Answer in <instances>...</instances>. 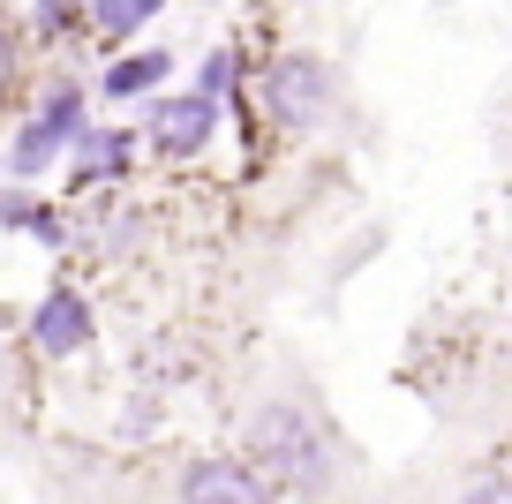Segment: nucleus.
I'll use <instances>...</instances> for the list:
<instances>
[{
  "label": "nucleus",
  "mask_w": 512,
  "mask_h": 504,
  "mask_svg": "<svg viewBox=\"0 0 512 504\" xmlns=\"http://www.w3.org/2000/svg\"><path fill=\"white\" fill-rule=\"evenodd\" d=\"M249 467L264 474L272 489L324 497V489H332V444H324V429L309 422L302 407H287V399H264V407L249 414Z\"/></svg>",
  "instance_id": "f257e3e1"
},
{
  "label": "nucleus",
  "mask_w": 512,
  "mask_h": 504,
  "mask_svg": "<svg viewBox=\"0 0 512 504\" xmlns=\"http://www.w3.org/2000/svg\"><path fill=\"white\" fill-rule=\"evenodd\" d=\"M264 106H272L279 128H317L332 113V68L317 53H279L264 68Z\"/></svg>",
  "instance_id": "f03ea898"
},
{
  "label": "nucleus",
  "mask_w": 512,
  "mask_h": 504,
  "mask_svg": "<svg viewBox=\"0 0 512 504\" xmlns=\"http://www.w3.org/2000/svg\"><path fill=\"white\" fill-rule=\"evenodd\" d=\"M174 497L181 504H279V489L264 482V474L249 467V459H189L181 467V482H174Z\"/></svg>",
  "instance_id": "7ed1b4c3"
},
{
  "label": "nucleus",
  "mask_w": 512,
  "mask_h": 504,
  "mask_svg": "<svg viewBox=\"0 0 512 504\" xmlns=\"http://www.w3.org/2000/svg\"><path fill=\"white\" fill-rule=\"evenodd\" d=\"M76 136H83V98H76V83H61V91L46 98V113L16 136V151H8V158H16L23 181H38L53 158H61V143H76Z\"/></svg>",
  "instance_id": "20e7f679"
},
{
  "label": "nucleus",
  "mask_w": 512,
  "mask_h": 504,
  "mask_svg": "<svg viewBox=\"0 0 512 504\" xmlns=\"http://www.w3.org/2000/svg\"><path fill=\"white\" fill-rule=\"evenodd\" d=\"M211 128H219V98H204V91L151 106V143H159L166 158H196L211 143Z\"/></svg>",
  "instance_id": "39448f33"
},
{
  "label": "nucleus",
  "mask_w": 512,
  "mask_h": 504,
  "mask_svg": "<svg viewBox=\"0 0 512 504\" xmlns=\"http://www.w3.org/2000/svg\"><path fill=\"white\" fill-rule=\"evenodd\" d=\"M31 347L38 354H83L91 347V309H83V294H46L38 301V316H31Z\"/></svg>",
  "instance_id": "423d86ee"
},
{
  "label": "nucleus",
  "mask_w": 512,
  "mask_h": 504,
  "mask_svg": "<svg viewBox=\"0 0 512 504\" xmlns=\"http://www.w3.org/2000/svg\"><path fill=\"white\" fill-rule=\"evenodd\" d=\"M128 166V136H113V128H83L76 136V174L83 181H121Z\"/></svg>",
  "instance_id": "0eeeda50"
},
{
  "label": "nucleus",
  "mask_w": 512,
  "mask_h": 504,
  "mask_svg": "<svg viewBox=\"0 0 512 504\" xmlns=\"http://www.w3.org/2000/svg\"><path fill=\"white\" fill-rule=\"evenodd\" d=\"M166 68H174V53H159V46H144V53H128V61H113V68H106V91H113V98H136V91H159V83H166Z\"/></svg>",
  "instance_id": "6e6552de"
},
{
  "label": "nucleus",
  "mask_w": 512,
  "mask_h": 504,
  "mask_svg": "<svg viewBox=\"0 0 512 504\" xmlns=\"http://www.w3.org/2000/svg\"><path fill=\"white\" fill-rule=\"evenodd\" d=\"M151 16H159V0H91V23H98V31H113V38L144 31Z\"/></svg>",
  "instance_id": "1a4fd4ad"
},
{
  "label": "nucleus",
  "mask_w": 512,
  "mask_h": 504,
  "mask_svg": "<svg viewBox=\"0 0 512 504\" xmlns=\"http://www.w3.org/2000/svg\"><path fill=\"white\" fill-rule=\"evenodd\" d=\"M460 504H512V482H505V474H490V482H475Z\"/></svg>",
  "instance_id": "9d476101"
},
{
  "label": "nucleus",
  "mask_w": 512,
  "mask_h": 504,
  "mask_svg": "<svg viewBox=\"0 0 512 504\" xmlns=\"http://www.w3.org/2000/svg\"><path fill=\"white\" fill-rule=\"evenodd\" d=\"M8 83H16V38L0 31V91H8Z\"/></svg>",
  "instance_id": "9b49d317"
},
{
  "label": "nucleus",
  "mask_w": 512,
  "mask_h": 504,
  "mask_svg": "<svg viewBox=\"0 0 512 504\" xmlns=\"http://www.w3.org/2000/svg\"><path fill=\"white\" fill-rule=\"evenodd\" d=\"M38 16H46V23H53V31H61V23H68V16H76V8H68V0H38Z\"/></svg>",
  "instance_id": "f8f14e48"
},
{
  "label": "nucleus",
  "mask_w": 512,
  "mask_h": 504,
  "mask_svg": "<svg viewBox=\"0 0 512 504\" xmlns=\"http://www.w3.org/2000/svg\"><path fill=\"white\" fill-rule=\"evenodd\" d=\"M0 377H8V369H0Z\"/></svg>",
  "instance_id": "ddd939ff"
}]
</instances>
